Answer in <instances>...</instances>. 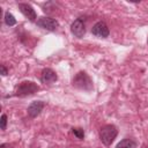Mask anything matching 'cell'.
Wrapping results in <instances>:
<instances>
[{
  "label": "cell",
  "instance_id": "obj_1",
  "mask_svg": "<svg viewBox=\"0 0 148 148\" xmlns=\"http://www.w3.org/2000/svg\"><path fill=\"white\" fill-rule=\"evenodd\" d=\"M73 86L75 88L89 91L92 89V81L86 72H79L73 79Z\"/></svg>",
  "mask_w": 148,
  "mask_h": 148
},
{
  "label": "cell",
  "instance_id": "obj_2",
  "mask_svg": "<svg viewBox=\"0 0 148 148\" xmlns=\"http://www.w3.org/2000/svg\"><path fill=\"white\" fill-rule=\"evenodd\" d=\"M38 89H39V87L35 82H32V81H23V82L18 83V86L16 87L15 95L20 96V97L30 96V95L37 92Z\"/></svg>",
  "mask_w": 148,
  "mask_h": 148
},
{
  "label": "cell",
  "instance_id": "obj_3",
  "mask_svg": "<svg viewBox=\"0 0 148 148\" xmlns=\"http://www.w3.org/2000/svg\"><path fill=\"white\" fill-rule=\"evenodd\" d=\"M117 134H118V131H117L116 126H113V125H105L104 127L101 128L99 139H101V141L105 146H110L113 142V140L116 139Z\"/></svg>",
  "mask_w": 148,
  "mask_h": 148
},
{
  "label": "cell",
  "instance_id": "obj_4",
  "mask_svg": "<svg viewBox=\"0 0 148 148\" xmlns=\"http://www.w3.org/2000/svg\"><path fill=\"white\" fill-rule=\"evenodd\" d=\"M37 25L45 29V30H49V31H53L58 28L59 23L57 20L52 18V17H47V16H43V17H39L37 21H36Z\"/></svg>",
  "mask_w": 148,
  "mask_h": 148
},
{
  "label": "cell",
  "instance_id": "obj_5",
  "mask_svg": "<svg viewBox=\"0 0 148 148\" xmlns=\"http://www.w3.org/2000/svg\"><path fill=\"white\" fill-rule=\"evenodd\" d=\"M71 31H72V34H73L75 37H77V38L83 37L84 34H86V28H84V22H83V20H82V18H76V20L72 23V25H71Z\"/></svg>",
  "mask_w": 148,
  "mask_h": 148
},
{
  "label": "cell",
  "instance_id": "obj_6",
  "mask_svg": "<svg viewBox=\"0 0 148 148\" xmlns=\"http://www.w3.org/2000/svg\"><path fill=\"white\" fill-rule=\"evenodd\" d=\"M91 32H92V35H95V36H97V37H99V38H105V37H108L109 34H110L108 25H106L104 22H102V21L97 22V23L92 27Z\"/></svg>",
  "mask_w": 148,
  "mask_h": 148
},
{
  "label": "cell",
  "instance_id": "obj_7",
  "mask_svg": "<svg viewBox=\"0 0 148 148\" xmlns=\"http://www.w3.org/2000/svg\"><path fill=\"white\" fill-rule=\"evenodd\" d=\"M58 79L56 72H53L51 68H44L42 71V75H40V80L43 83L45 84H52L53 82H56Z\"/></svg>",
  "mask_w": 148,
  "mask_h": 148
},
{
  "label": "cell",
  "instance_id": "obj_8",
  "mask_svg": "<svg viewBox=\"0 0 148 148\" xmlns=\"http://www.w3.org/2000/svg\"><path fill=\"white\" fill-rule=\"evenodd\" d=\"M18 8L21 13L29 20V21H35L37 18V14L35 9L29 5V3H18Z\"/></svg>",
  "mask_w": 148,
  "mask_h": 148
},
{
  "label": "cell",
  "instance_id": "obj_9",
  "mask_svg": "<svg viewBox=\"0 0 148 148\" xmlns=\"http://www.w3.org/2000/svg\"><path fill=\"white\" fill-rule=\"evenodd\" d=\"M43 108H44V102H42V101H35V102H32L28 106V110L27 111H28V114L31 118H35V117H37L42 112Z\"/></svg>",
  "mask_w": 148,
  "mask_h": 148
},
{
  "label": "cell",
  "instance_id": "obj_10",
  "mask_svg": "<svg viewBox=\"0 0 148 148\" xmlns=\"http://www.w3.org/2000/svg\"><path fill=\"white\" fill-rule=\"evenodd\" d=\"M116 148H136V142L133 139H124L116 146Z\"/></svg>",
  "mask_w": 148,
  "mask_h": 148
},
{
  "label": "cell",
  "instance_id": "obj_11",
  "mask_svg": "<svg viewBox=\"0 0 148 148\" xmlns=\"http://www.w3.org/2000/svg\"><path fill=\"white\" fill-rule=\"evenodd\" d=\"M5 23L7 25H9V27H13L16 23V20L14 17V15L10 14L9 12H6V14H5Z\"/></svg>",
  "mask_w": 148,
  "mask_h": 148
},
{
  "label": "cell",
  "instance_id": "obj_12",
  "mask_svg": "<svg viewBox=\"0 0 148 148\" xmlns=\"http://www.w3.org/2000/svg\"><path fill=\"white\" fill-rule=\"evenodd\" d=\"M73 133H74V135L77 138V139H83V136H84V132H83V130L82 128H73Z\"/></svg>",
  "mask_w": 148,
  "mask_h": 148
},
{
  "label": "cell",
  "instance_id": "obj_13",
  "mask_svg": "<svg viewBox=\"0 0 148 148\" xmlns=\"http://www.w3.org/2000/svg\"><path fill=\"white\" fill-rule=\"evenodd\" d=\"M6 126H7V116L3 113L0 118V127L1 130H6Z\"/></svg>",
  "mask_w": 148,
  "mask_h": 148
},
{
  "label": "cell",
  "instance_id": "obj_14",
  "mask_svg": "<svg viewBox=\"0 0 148 148\" xmlns=\"http://www.w3.org/2000/svg\"><path fill=\"white\" fill-rule=\"evenodd\" d=\"M0 68H1V74H2L3 76L8 74V71H7V68L5 67V65H1V66H0Z\"/></svg>",
  "mask_w": 148,
  "mask_h": 148
},
{
  "label": "cell",
  "instance_id": "obj_15",
  "mask_svg": "<svg viewBox=\"0 0 148 148\" xmlns=\"http://www.w3.org/2000/svg\"><path fill=\"white\" fill-rule=\"evenodd\" d=\"M6 147H7V145H5V143L1 145V148H6Z\"/></svg>",
  "mask_w": 148,
  "mask_h": 148
}]
</instances>
